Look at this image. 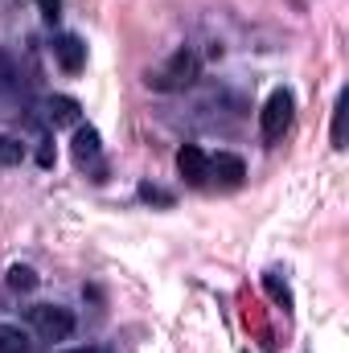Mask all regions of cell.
Returning a JSON list of instances; mask_svg holds the SVG:
<instances>
[{"label":"cell","instance_id":"cell-1","mask_svg":"<svg viewBox=\"0 0 349 353\" xmlns=\"http://www.w3.org/2000/svg\"><path fill=\"white\" fill-rule=\"evenodd\" d=\"M197 74H201V58H197V50H193V46H177L157 70L144 74V83H148L152 90H161V94H173V90L193 87Z\"/></svg>","mask_w":349,"mask_h":353},{"label":"cell","instance_id":"cell-2","mask_svg":"<svg viewBox=\"0 0 349 353\" xmlns=\"http://www.w3.org/2000/svg\"><path fill=\"white\" fill-rule=\"evenodd\" d=\"M292 119H296V94L288 87H279V90H271V99L263 103V111H259V132H263V140L267 144H275L288 128H292Z\"/></svg>","mask_w":349,"mask_h":353},{"label":"cell","instance_id":"cell-3","mask_svg":"<svg viewBox=\"0 0 349 353\" xmlns=\"http://www.w3.org/2000/svg\"><path fill=\"white\" fill-rule=\"evenodd\" d=\"M29 325L37 329V337L46 341H66L74 333V312L66 304H33L29 308Z\"/></svg>","mask_w":349,"mask_h":353},{"label":"cell","instance_id":"cell-4","mask_svg":"<svg viewBox=\"0 0 349 353\" xmlns=\"http://www.w3.org/2000/svg\"><path fill=\"white\" fill-rule=\"evenodd\" d=\"M54 58L66 74H83L87 70V41L79 33H62V37H54Z\"/></svg>","mask_w":349,"mask_h":353},{"label":"cell","instance_id":"cell-5","mask_svg":"<svg viewBox=\"0 0 349 353\" xmlns=\"http://www.w3.org/2000/svg\"><path fill=\"white\" fill-rule=\"evenodd\" d=\"M46 119H50V128H79L83 123V107L70 94H50L46 99Z\"/></svg>","mask_w":349,"mask_h":353},{"label":"cell","instance_id":"cell-6","mask_svg":"<svg viewBox=\"0 0 349 353\" xmlns=\"http://www.w3.org/2000/svg\"><path fill=\"white\" fill-rule=\"evenodd\" d=\"M177 173L185 176L189 185H206V181H210V157H206L197 144H185V148L177 152Z\"/></svg>","mask_w":349,"mask_h":353},{"label":"cell","instance_id":"cell-7","mask_svg":"<svg viewBox=\"0 0 349 353\" xmlns=\"http://www.w3.org/2000/svg\"><path fill=\"white\" fill-rule=\"evenodd\" d=\"M210 176L218 181V185H243V176H247V165H243V157H235V152H214L210 157Z\"/></svg>","mask_w":349,"mask_h":353},{"label":"cell","instance_id":"cell-8","mask_svg":"<svg viewBox=\"0 0 349 353\" xmlns=\"http://www.w3.org/2000/svg\"><path fill=\"white\" fill-rule=\"evenodd\" d=\"M99 152H103V140H99V132H94V128H83V123H79V128H74V161H79V165H90V161H99Z\"/></svg>","mask_w":349,"mask_h":353},{"label":"cell","instance_id":"cell-9","mask_svg":"<svg viewBox=\"0 0 349 353\" xmlns=\"http://www.w3.org/2000/svg\"><path fill=\"white\" fill-rule=\"evenodd\" d=\"M29 337H25V329H17V325H0V353H29Z\"/></svg>","mask_w":349,"mask_h":353},{"label":"cell","instance_id":"cell-10","mask_svg":"<svg viewBox=\"0 0 349 353\" xmlns=\"http://www.w3.org/2000/svg\"><path fill=\"white\" fill-rule=\"evenodd\" d=\"M25 161V144L17 140V136H4L0 132V169H12V165H21Z\"/></svg>","mask_w":349,"mask_h":353},{"label":"cell","instance_id":"cell-11","mask_svg":"<svg viewBox=\"0 0 349 353\" xmlns=\"http://www.w3.org/2000/svg\"><path fill=\"white\" fill-rule=\"evenodd\" d=\"M8 288H12V292H33V288H37V275H33V267H25V263L8 267Z\"/></svg>","mask_w":349,"mask_h":353},{"label":"cell","instance_id":"cell-12","mask_svg":"<svg viewBox=\"0 0 349 353\" xmlns=\"http://www.w3.org/2000/svg\"><path fill=\"white\" fill-rule=\"evenodd\" d=\"M333 148L337 152L346 148V94H337V103H333Z\"/></svg>","mask_w":349,"mask_h":353},{"label":"cell","instance_id":"cell-13","mask_svg":"<svg viewBox=\"0 0 349 353\" xmlns=\"http://www.w3.org/2000/svg\"><path fill=\"white\" fill-rule=\"evenodd\" d=\"M136 193H140V201H148V205H173V193L161 189V185H152V181H144Z\"/></svg>","mask_w":349,"mask_h":353},{"label":"cell","instance_id":"cell-14","mask_svg":"<svg viewBox=\"0 0 349 353\" xmlns=\"http://www.w3.org/2000/svg\"><path fill=\"white\" fill-rule=\"evenodd\" d=\"M263 283H267V292H271L283 308H292V292H288V283H279V275H275V271H267V275H263Z\"/></svg>","mask_w":349,"mask_h":353},{"label":"cell","instance_id":"cell-15","mask_svg":"<svg viewBox=\"0 0 349 353\" xmlns=\"http://www.w3.org/2000/svg\"><path fill=\"white\" fill-rule=\"evenodd\" d=\"M17 87V70H12V62L0 54V90H12Z\"/></svg>","mask_w":349,"mask_h":353},{"label":"cell","instance_id":"cell-16","mask_svg":"<svg viewBox=\"0 0 349 353\" xmlns=\"http://www.w3.org/2000/svg\"><path fill=\"white\" fill-rule=\"evenodd\" d=\"M37 4H41L46 21H58V12H62V0H37Z\"/></svg>","mask_w":349,"mask_h":353},{"label":"cell","instance_id":"cell-17","mask_svg":"<svg viewBox=\"0 0 349 353\" xmlns=\"http://www.w3.org/2000/svg\"><path fill=\"white\" fill-rule=\"evenodd\" d=\"M66 353H99V350H66Z\"/></svg>","mask_w":349,"mask_h":353}]
</instances>
